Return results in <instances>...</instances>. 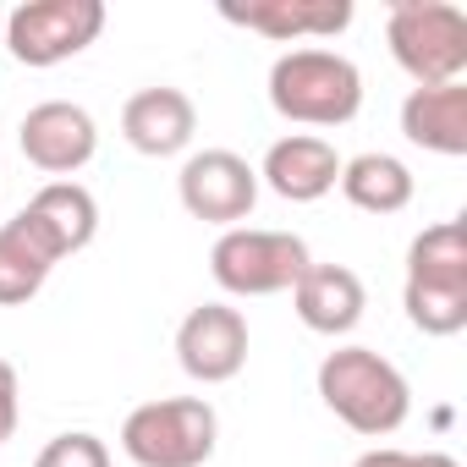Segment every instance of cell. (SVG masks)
Wrapping results in <instances>:
<instances>
[{"label": "cell", "mask_w": 467, "mask_h": 467, "mask_svg": "<svg viewBox=\"0 0 467 467\" xmlns=\"http://www.w3.org/2000/svg\"><path fill=\"white\" fill-rule=\"evenodd\" d=\"M56 265H61L56 248L39 237V225L17 209L6 225H0V308H23L28 297H39Z\"/></svg>", "instance_id": "obj_17"}, {"label": "cell", "mask_w": 467, "mask_h": 467, "mask_svg": "<svg viewBox=\"0 0 467 467\" xmlns=\"http://www.w3.org/2000/svg\"><path fill=\"white\" fill-rule=\"evenodd\" d=\"M336 182H341V154L319 132H286L265 149L259 187H270L286 203H319Z\"/></svg>", "instance_id": "obj_12"}, {"label": "cell", "mask_w": 467, "mask_h": 467, "mask_svg": "<svg viewBox=\"0 0 467 467\" xmlns=\"http://www.w3.org/2000/svg\"><path fill=\"white\" fill-rule=\"evenodd\" d=\"M220 17L275 45H308V39H336L352 28V0H248V6L225 0Z\"/></svg>", "instance_id": "obj_11"}, {"label": "cell", "mask_w": 467, "mask_h": 467, "mask_svg": "<svg viewBox=\"0 0 467 467\" xmlns=\"http://www.w3.org/2000/svg\"><path fill=\"white\" fill-rule=\"evenodd\" d=\"M220 418L203 396H165L143 401L121 423V451L138 467H203L214 456Z\"/></svg>", "instance_id": "obj_6"}, {"label": "cell", "mask_w": 467, "mask_h": 467, "mask_svg": "<svg viewBox=\"0 0 467 467\" xmlns=\"http://www.w3.org/2000/svg\"><path fill=\"white\" fill-rule=\"evenodd\" d=\"M17 143H23V154H28L34 171H45V176H56V182H72V176L99 154V127H94V116H88L83 105H72V99H45V105H34V110L23 116Z\"/></svg>", "instance_id": "obj_10"}, {"label": "cell", "mask_w": 467, "mask_h": 467, "mask_svg": "<svg viewBox=\"0 0 467 467\" xmlns=\"http://www.w3.org/2000/svg\"><path fill=\"white\" fill-rule=\"evenodd\" d=\"M401 132L407 143L462 160L467 154V83H440V88H412L401 99Z\"/></svg>", "instance_id": "obj_15"}, {"label": "cell", "mask_w": 467, "mask_h": 467, "mask_svg": "<svg viewBox=\"0 0 467 467\" xmlns=\"http://www.w3.org/2000/svg\"><path fill=\"white\" fill-rule=\"evenodd\" d=\"M308 243L297 231H265V225H231L209 248V275L231 297H281L308 270Z\"/></svg>", "instance_id": "obj_5"}, {"label": "cell", "mask_w": 467, "mask_h": 467, "mask_svg": "<svg viewBox=\"0 0 467 467\" xmlns=\"http://www.w3.org/2000/svg\"><path fill=\"white\" fill-rule=\"evenodd\" d=\"M17 418H23V390H17V368L0 358V445L17 434Z\"/></svg>", "instance_id": "obj_21"}, {"label": "cell", "mask_w": 467, "mask_h": 467, "mask_svg": "<svg viewBox=\"0 0 467 467\" xmlns=\"http://www.w3.org/2000/svg\"><path fill=\"white\" fill-rule=\"evenodd\" d=\"M34 467H110V445L88 429H67L34 456Z\"/></svg>", "instance_id": "obj_19"}, {"label": "cell", "mask_w": 467, "mask_h": 467, "mask_svg": "<svg viewBox=\"0 0 467 467\" xmlns=\"http://www.w3.org/2000/svg\"><path fill=\"white\" fill-rule=\"evenodd\" d=\"M336 187H341L347 203L363 209V214H401V209L412 203V192H418L412 171H407L396 154H379V149L341 160V182H336Z\"/></svg>", "instance_id": "obj_18"}, {"label": "cell", "mask_w": 467, "mask_h": 467, "mask_svg": "<svg viewBox=\"0 0 467 467\" xmlns=\"http://www.w3.org/2000/svg\"><path fill=\"white\" fill-rule=\"evenodd\" d=\"M105 34V0H23L12 17H0V39H6L17 67H61L83 56Z\"/></svg>", "instance_id": "obj_7"}, {"label": "cell", "mask_w": 467, "mask_h": 467, "mask_svg": "<svg viewBox=\"0 0 467 467\" xmlns=\"http://www.w3.org/2000/svg\"><path fill=\"white\" fill-rule=\"evenodd\" d=\"M385 45L396 67L412 78V88H440L462 83L467 72V12L451 0H396Z\"/></svg>", "instance_id": "obj_4"}, {"label": "cell", "mask_w": 467, "mask_h": 467, "mask_svg": "<svg viewBox=\"0 0 467 467\" xmlns=\"http://www.w3.org/2000/svg\"><path fill=\"white\" fill-rule=\"evenodd\" d=\"M270 105L297 127H347L363 110V72L341 50L297 45L270 67Z\"/></svg>", "instance_id": "obj_3"}, {"label": "cell", "mask_w": 467, "mask_h": 467, "mask_svg": "<svg viewBox=\"0 0 467 467\" xmlns=\"http://www.w3.org/2000/svg\"><path fill=\"white\" fill-rule=\"evenodd\" d=\"M314 385H319V401H325L352 434H363V440L396 434V429L407 423V412H412V385H407V374H401L390 358H379L374 347H336V352H325Z\"/></svg>", "instance_id": "obj_1"}, {"label": "cell", "mask_w": 467, "mask_h": 467, "mask_svg": "<svg viewBox=\"0 0 467 467\" xmlns=\"http://www.w3.org/2000/svg\"><path fill=\"white\" fill-rule=\"evenodd\" d=\"M352 467H462V462L445 456V451H396V445H379V451H363Z\"/></svg>", "instance_id": "obj_20"}, {"label": "cell", "mask_w": 467, "mask_h": 467, "mask_svg": "<svg viewBox=\"0 0 467 467\" xmlns=\"http://www.w3.org/2000/svg\"><path fill=\"white\" fill-rule=\"evenodd\" d=\"M23 214L39 225V237L56 248V259L83 254V248L99 237V203H94V192H88L83 182H45V187L23 203Z\"/></svg>", "instance_id": "obj_16"}, {"label": "cell", "mask_w": 467, "mask_h": 467, "mask_svg": "<svg viewBox=\"0 0 467 467\" xmlns=\"http://www.w3.org/2000/svg\"><path fill=\"white\" fill-rule=\"evenodd\" d=\"M368 308V286L358 270L347 265H308L303 281L292 286V314L314 330V336H352L358 319Z\"/></svg>", "instance_id": "obj_14"}, {"label": "cell", "mask_w": 467, "mask_h": 467, "mask_svg": "<svg viewBox=\"0 0 467 467\" xmlns=\"http://www.w3.org/2000/svg\"><path fill=\"white\" fill-rule=\"evenodd\" d=\"M401 308L423 336H456L467 325V225L434 220L407 248Z\"/></svg>", "instance_id": "obj_2"}, {"label": "cell", "mask_w": 467, "mask_h": 467, "mask_svg": "<svg viewBox=\"0 0 467 467\" xmlns=\"http://www.w3.org/2000/svg\"><path fill=\"white\" fill-rule=\"evenodd\" d=\"M176 363L198 385H225L248 363V319L231 303H198L176 325Z\"/></svg>", "instance_id": "obj_9"}, {"label": "cell", "mask_w": 467, "mask_h": 467, "mask_svg": "<svg viewBox=\"0 0 467 467\" xmlns=\"http://www.w3.org/2000/svg\"><path fill=\"white\" fill-rule=\"evenodd\" d=\"M198 132V105L171 88V83H154V88H138L127 105H121V138L149 154V160H171L192 143Z\"/></svg>", "instance_id": "obj_13"}, {"label": "cell", "mask_w": 467, "mask_h": 467, "mask_svg": "<svg viewBox=\"0 0 467 467\" xmlns=\"http://www.w3.org/2000/svg\"><path fill=\"white\" fill-rule=\"evenodd\" d=\"M176 198L192 220L231 231L259 203V171L231 149H198V154H187V165L176 176Z\"/></svg>", "instance_id": "obj_8"}]
</instances>
